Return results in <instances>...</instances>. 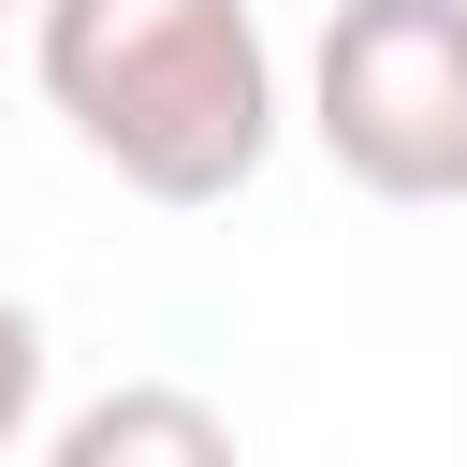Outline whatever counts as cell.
<instances>
[{"mask_svg": "<svg viewBox=\"0 0 467 467\" xmlns=\"http://www.w3.org/2000/svg\"><path fill=\"white\" fill-rule=\"evenodd\" d=\"M29 73L146 204H234L277 146V58L248 0H29Z\"/></svg>", "mask_w": 467, "mask_h": 467, "instance_id": "cell-1", "label": "cell"}, {"mask_svg": "<svg viewBox=\"0 0 467 467\" xmlns=\"http://www.w3.org/2000/svg\"><path fill=\"white\" fill-rule=\"evenodd\" d=\"M306 131L379 204H467V0H336Z\"/></svg>", "mask_w": 467, "mask_h": 467, "instance_id": "cell-2", "label": "cell"}, {"mask_svg": "<svg viewBox=\"0 0 467 467\" xmlns=\"http://www.w3.org/2000/svg\"><path fill=\"white\" fill-rule=\"evenodd\" d=\"M44 467H248V452H234V423L190 379H117V394H88L44 438Z\"/></svg>", "mask_w": 467, "mask_h": 467, "instance_id": "cell-3", "label": "cell"}, {"mask_svg": "<svg viewBox=\"0 0 467 467\" xmlns=\"http://www.w3.org/2000/svg\"><path fill=\"white\" fill-rule=\"evenodd\" d=\"M29 409H44V321L0 292V452L29 438Z\"/></svg>", "mask_w": 467, "mask_h": 467, "instance_id": "cell-4", "label": "cell"}, {"mask_svg": "<svg viewBox=\"0 0 467 467\" xmlns=\"http://www.w3.org/2000/svg\"><path fill=\"white\" fill-rule=\"evenodd\" d=\"M15 15H29V0H0V29H15Z\"/></svg>", "mask_w": 467, "mask_h": 467, "instance_id": "cell-5", "label": "cell"}]
</instances>
